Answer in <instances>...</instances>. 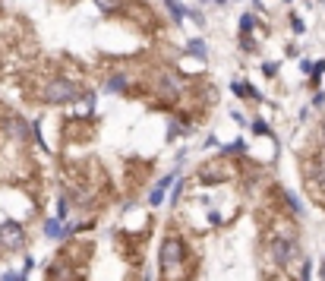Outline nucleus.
<instances>
[{"label":"nucleus","mask_w":325,"mask_h":281,"mask_svg":"<svg viewBox=\"0 0 325 281\" xmlns=\"http://www.w3.org/2000/svg\"><path fill=\"white\" fill-rule=\"evenodd\" d=\"M161 281H190V246L177 231L161 243Z\"/></svg>","instance_id":"nucleus-1"},{"label":"nucleus","mask_w":325,"mask_h":281,"mask_svg":"<svg viewBox=\"0 0 325 281\" xmlns=\"http://www.w3.org/2000/svg\"><path fill=\"white\" fill-rule=\"evenodd\" d=\"M237 161H230V155H221V158H211L199 168V180L202 183H224V180H234L237 177Z\"/></svg>","instance_id":"nucleus-2"},{"label":"nucleus","mask_w":325,"mask_h":281,"mask_svg":"<svg viewBox=\"0 0 325 281\" xmlns=\"http://www.w3.org/2000/svg\"><path fill=\"white\" fill-rule=\"evenodd\" d=\"M265 240H297V221L287 212H268V224L262 231Z\"/></svg>","instance_id":"nucleus-3"},{"label":"nucleus","mask_w":325,"mask_h":281,"mask_svg":"<svg viewBox=\"0 0 325 281\" xmlns=\"http://www.w3.org/2000/svg\"><path fill=\"white\" fill-rule=\"evenodd\" d=\"M0 136L10 139V142L29 145V139H32V126H29V120H22L19 114H10V111H6L3 117H0Z\"/></svg>","instance_id":"nucleus-4"},{"label":"nucleus","mask_w":325,"mask_h":281,"mask_svg":"<svg viewBox=\"0 0 325 281\" xmlns=\"http://www.w3.org/2000/svg\"><path fill=\"white\" fill-rule=\"evenodd\" d=\"M60 259H66L70 265L85 269V262L92 259V243H89V240H73V243H66L63 250H60Z\"/></svg>","instance_id":"nucleus-5"},{"label":"nucleus","mask_w":325,"mask_h":281,"mask_svg":"<svg viewBox=\"0 0 325 281\" xmlns=\"http://www.w3.org/2000/svg\"><path fill=\"white\" fill-rule=\"evenodd\" d=\"M0 246H6V250H22L25 246L22 224H16V221H3L0 224Z\"/></svg>","instance_id":"nucleus-6"},{"label":"nucleus","mask_w":325,"mask_h":281,"mask_svg":"<svg viewBox=\"0 0 325 281\" xmlns=\"http://www.w3.org/2000/svg\"><path fill=\"white\" fill-rule=\"evenodd\" d=\"M174 177H177V174H168V177H161V180H158V186L152 190V196H149V202H152V205H161V199H164V190H168V186L174 183Z\"/></svg>","instance_id":"nucleus-7"},{"label":"nucleus","mask_w":325,"mask_h":281,"mask_svg":"<svg viewBox=\"0 0 325 281\" xmlns=\"http://www.w3.org/2000/svg\"><path fill=\"white\" fill-rule=\"evenodd\" d=\"M44 234H48V237H60V218H51V221H44Z\"/></svg>","instance_id":"nucleus-8"},{"label":"nucleus","mask_w":325,"mask_h":281,"mask_svg":"<svg viewBox=\"0 0 325 281\" xmlns=\"http://www.w3.org/2000/svg\"><path fill=\"white\" fill-rule=\"evenodd\" d=\"M70 209H73V202H70L66 196L57 199V218H66V212H70Z\"/></svg>","instance_id":"nucleus-9"},{"label":"nucleus","mask_w":325,"mask_h":281,"mask_svg":"<svg viewBox=\"0 0 325 281\" xmlns=\"http://www.w3.org/2000/svg\"><path fill=\"white\" fill-rule=\"evenodd\" d=\"M247 149V142H243V139H237V142H230L228 149H224V155H237V152H243Z\"/></svg>","instance_id":"nucleus-10"},{"label":"nucleus","mask_w":325,"mask_h":281,"mask_svg":"<svg viewBox=\"0 0 325 281\" xmlns=\"http://www.w3.org/2000/svg\"><path fill=\"white\" fill-rule=\"evenodd\" d=\"M253 133H256V136H268V123L256 120V123H253Z\"/></svg>","instance_id":"nucleus-11"},{"label":"nucleus","mask_w":325,"mask_h":281,"mask_svg":"<svg viewBox=\"0 0 325 281\" xmlns=\"http://www.w3.org/2000/svg\"><path fill=\"white\" fill-rule=\"evenodd\" d=\"M0 281H22V278H19V275H3Z\"/></svg>","instance_id":"nucleus-12"},{"label":"nucleus","mask_w":325,"mask_h":281,"mask_svg":"<svg viewBox=\"0 0 325 281\" xmlns=\"http://www.w3.org/2000/svg\"><path fill=\"white\" fill-rule=\"evenodd\" d=\"M322 136H325V126H322Z\"/></svg>","instance_id":"nucleus-13"}]
</instances>
